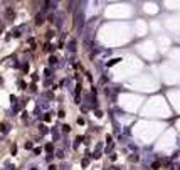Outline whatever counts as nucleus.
<instances>
[{
  "label": "nucleus",
  "instance_id": "obj_1",
  "mask_svg": "<svg viewBox=\"0 0 180 170\" xmlns=\"http://www.w3.org/2000/svg\"><path fill=\"white\" fill-rule=\"evenodd\" d=\"M44 20H46L44 12H37V14H35V25H42V24H44Z\"/></svg>",
  "mask_w": 180,
  "mask_h": 170
},
{
  "label": "nucleus",
  "instance_id": "obj_2",
  "mask_svg": "<svg viewBox=\"0 0 180 170\" xmlns=\"http://www.w3.org/2000/svg\"><path fill=\"white\" fill-rule=\"evenodd\" d=\"M22 30H24V27H15V29L12 30V36L14 37H19L20 34H22Z\"/></svg>",
  "mask_w": 180,
  "mask_h": 170
},
{
  "label": "nucleus",
  "instance_id": "obj_3",
  "mask_svg": "<svg viewBox=\"0 0 180 170\" xmlns=\"http://www.w3.org/2000/svg\"><path fill=\"white\" fill-rule=\"evenodd\" d=\"M68 49H69V51H76V40H74V39L69 40V44H68Z\"/></svg>",
  "mask_w": 180,
  "mask_h": 170
},
{
  "label": "nucleus",
  "instance_id": "obj_4",
  "mask_svg": "<svg viewBox=\"0 0 180 170\" xmlns=\"http://www.w3.org/2000/svg\"><path fill=\"white\" fill-rule=\"evenodd\" d=\"M57 57H56V56H50L49 57V66H56V64H57Z\"/></svg>",
  "mask_w": 180,
  "mask_h": 170
},
{
  "label": "nucleus",
  "instance_id": "obj_5",
  "mask_svg": "<svg viewBox=\"0 0 180 170\" xmlns=\"http://www.w3.org/2000/svg\"><path fill=\"white\" fill-rule=\"evenodd\" d=\"M0 131H2V133H7V131H9V125H7V123H0Z\"/></svg>",
  "mask_w": 180,
  "mask_h": 170
},
{
  "label": "nucleus",
  "instance_id": "obj_6",
  "mask_svg": "<svg viewBox=\"0 0 180 170\" xmlns=\"http://www.w3.org/2000/svg\"><path fill=\"white\" fill-rule=\"evenodd\" d=\"M44 51H46V52H52V51H54V46H50L49 42H46V46H44Z\"/></svg>",
  "mask_w": 180,
  "mask_h": 170
},
{
  "label": "nucleus",
  "instance_id": "obj_7",
  "mask_svg": "<svg viewBox=\"0 0 180 170\" xmlns=\"http://www.w3.org/2000/svg\"><path fill=\"white\" fill-rule=\"evenodd\" d=\"M120 57H115V59H111L110 62H108V64H106V66H108V68H110V66H113V64H118V62H120Z\"/></svg>",
  "mask_w": 180,
  "mask_h": 170
},
{
  "label": "nucleus",
  "instance_id": "obj_8",
  "mask_svg": "<svg viewBox=\"0 0 180 170\" xmlns=\"http://www.w3.org/2000/svg\"><path fill=\"white\" fill-rule=\"evenodd\" d=\"M52 150H54V145H52V143H47V145H46V152H47V153H50Z\"/></svg>",
  "mask_w": 180,
  "mask_h": 170
},
{
  "label": "nucleus",
  "instance_id": "obj_9",
  "mask_svg": "<svg viewBox=\"0 0 180 170\" xmlns=\"http://www.w3.org/2000/svg\"><path fill=\"white\" fill-rule=\"evenodd\" d=\"M160 165H162L160 162H153V163H151V169H153V170H158V169H160Z\"/></svg>",
  "mask_w": 180,
  "mask_h": 170
},
{
  "label": "nucleus",
  "instance_id": "obj_10",
  "mask_svg": "<svg viewBox=\"0 0 180 170\" xmlns=\"http://www.w3.org/2000/svg\"><path fill=\"white\" fill-rule=\"evenodd\" d=\"M54 37V30H49V32H46V39L49 40V39H52Z\"/></svg>",
  "mask_w": 180,
  "mask_h": 170
},
{
  "label": "nucleus",
  "instance_id": "obj_11",
  "mask_svg": "<svg viewBox=\"0 0 180 170\" xmlns=\"http://www.w3.org/2000/svg\"><path fill=\"white\" fill-rule=\"evenodd\" d=\"M25 86H27V84H25L24 81L20 79V81H19V89H25Z\"/></svg>",
  "mask_w": 180,
  "mask_h": 170
},
{
  "label": "nucleus",
  "instance_id": "obj_12",
  "mask_svg": "<svg viewBox=\"0 0 180 170\" xmlns=\"http://www.w3.org/2000/svg\"><path fill=\"white\" fill-rule=\"evenodd\" d=\"M29 89L32 91V93H35V91H37V86H35V83H32V84H30V86H29Z\"/></svg>",
  "mask_w": 180,
  "mask_h": 170
},
{
  "label": "nucleus",
  "instance_id": "obj_13",
  "mask_svg": "<svg viewBox=\"0 0 180 170\" xmlns=\"http://www.w3.org/2000/svg\"><path fill=\"white\" fill-rule=\"evenodd\" d=\"M62 131H64V133H69V131H71V126H69V125H64V126H62Z\"/></svg>",
  "mask_w": 180,
  "mask_h": 170
},
{
  "label": "nucleus",
  "instance_id": "obj_14",
  "mask_svg": "<svg viewBox=\"0 0 180 170\" xmlns=\"http://www.w3.org/2000/svg\"><path fill=\"white\" fill-rule=\"evenodd\" d=\"M56 157H57V158H62V157H64V152H62V150H57V152H56Z\"/></svg>",
  "mask_w": 180,
  "mask_h": 170
},
{
  "label": "nucleus",
  "instance_id": "obj_15",
  "mask_svg": "<svg viewBox=\"0 0 180 170\" xmlns=\"http://www.w3.org/2000/svg\"><path fill=\"white\" fill-rule=\"evenodd\" d=\"M22 71H24V72H25V74H27V72H29V64H27V62H25V64H24V66H22Z\"/></svg>",
  "mask_w": 180,
  "mask_h": 170
},
{
  "label": "nucleus",
  "instance_id": "obj_16",
  "mask_svg": "<svg viewBox=\"0 0 180 170\" xmlns=\"http://www.w3.org/2000/svg\"><path fill=\"white\" fill-rule=\"evenodd\" d=\"M39 128H40V133H42V135H44V133H47V128H46V125H40Z\"/></svg>",
  "mask_w": 180,
  "mask_h": 170
},
{
  "label": "nucleus",
  "instance_id": "obj_17",
  "mask_svg": "<svg viewBox=\"0 0 180 170\" xmlns=\"http://www.w3.org/2000/svg\"><path fill=\"white\" fill-rule=\"evenodd\" d=\"M100 157H101V152L100 150H96L94 153H93V158H100Z\"/></svg>",
  "mask_w": 180,
  "mask_h": 170
},
{
  "label": "nucleus",
  "instance_id": "obj_18",
  "mask_svg": "<svg viewBox=\"0 0 180 170\" xmlns=\"http://www.w3.org/2000/svg\"><path fill=\"white\" fill-rule=\"evenodd\" d=\"M94 115H96L98 118H101V116H103V111H101V110H96V111H94Z\"/></svg>",
  "mask_w": 180,
  "mask_h": 170
},
{
  "label": "nucleus",
  "instance_id": "obj_19",
  "mask_svg": "<svg viewBox=\"0 0 180 170\" xmlns=\"http://www.w3.org/2000/svg\"><path fill=\"white\" fill-rule=\"evenodd\" d=\"M15 152H17V147H15V145H12V148H10V153H12V155H15Z\"/></svg>",
  "mask_w": 180,
  "mask_h": 170
},
{
  "label": "nucleus",
  "instance_id": "obj_20",
  "mask_svg": "<svg viewBox=\"0 0 180 170\" xmlns=\"http://www.w3.org/2000/svg\"><path fill=\"white\" fill-rule=\"evenodd\" d=\"M88 163H89V160H88V158H82V162H81V165H82V167H86Z\"/></svg>",
  "mask_w": 180,
  "mask_h": 170
},
{
  "label": "nucleus",
  "instance_id": "obj_21",
  "mask_svg": "<svg viewBox=\"0 0 180 170\" xmlns=\"http://www.w3.org/2000/svg\"><path fill=\"white\" fill-rule=\"evenodd\" d=\"M25 148H27V150H32V141H27V143H25Z\"/></svg>",
  "mask_w": 180,
  "mask_h": 170
},
{
  "label": "nucleus",
  "instance_id": "obj_22",
  "mask_svg": "<svg viewBox=\"0 0 180 170\" xmlns=\"http://www.w3.org/2000/svg\"><path fill=\"white\" fill-rule=\"evenodd\" d=\"M130 160H131V162H138V155H131Z\"/></svg>",
  "mask_w": 180,
  "mask_h": 170
},
{
  "label": "nucleus",
  "instance_id": "obj_23",
  "mask_svg": "<svg viewBox=\"0 0 180 170\" xmlns=\"http://www.w3.org/2000/svg\"><path fill=\"white\" fill-rule=\"evenodd\" d=\"M57 116H59V118H64V116H66V113H64L62 110H59V113H57Z\"/></svg>",
  "mask_w": 180,
  "mask_h": 170
},
{
  "label": "nucleus",
  "instance_id": "obj_24",
  "mask_svg": "<svg viewBox=\"0 0 180 170\" xmlns=\"http://www.w3.org/2000/svg\"><path fill=\"white\" fill-rule=\"evenodd\" d=\"M44 76H46V78H47V76H50V69H47V68H46V69H44Z\"/></svg>",
  "mask_w": 180,
  "mask_h": 170
},
{
  "label": "nucleus",
  "instance_id": "obj_25",
  "mask_svg": "<svg viewBox=\"0 0 180 170\" xmlns=\"http://www.w3.org/2000/svg\"><path fill=\"white\" fill-rule=\"evenodd\" d=\"M44 120H46V121H50V113H46V116H44Z\"/></svg>",
  "mask_w": 180,
  "mask_h": 170
},
{
  "label": "nucleus",
  "instance_id": "obj_26",
  "mask_svg": "<svg viewBox=\"0 0 180 170\" xmlns=\"http://www.w3.org/2000/svg\"><path fill=\"white\" fill-rule=\"evenodd\" d=\"M49 170H57V167L56 165H49Z\"/></svg>",
  "mask_w": 180,
  "mask_h": 170
},
{
  "label": "nucleus",
  "instance_id": "obj_27",
  "mask_svg": "<svg viewBox=\"0 0 180 170\" xmlns=\"http://www.w3.org/2000/svg\"><path fill=\"white\" fill-rule=\"evenodd\" d=\"M0 84H2V78H0Z\"/></svg>",
  "mask_w": 180,
  "mask_h": 170
},
{
  "label": "nucleus",
  "instance_id": "obj_28",
  "mask_svg": "<svg viewBox=\"0 0 180 170\" xmlns=\"http://www.w3.org/2000/svg\"><path fill=\"white\" fill-rule=\"evenodd\" d=\"M30 170H37V169H30Z\"/></svg>",
  "mask_w": 180,
  "mask_h": 170
}]
</instances>
